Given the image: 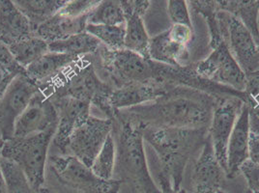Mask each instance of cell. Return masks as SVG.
Here are the masks:
<instances>
[{
    "label": "cell",
    "instance_id": "cell-1",
    "mask_svg": "<svg viewBox=\"0 0 259 193\" xmlns=\"http://www.w3.org/2000/svg\"><path fill=\"white\" fill-rule=\"evenodd\" d=\"M220 101L197 90L169 86L166 93L154 102L119 110L116 115L155 128L209 129L214 109Z\"/></svg>",
    "mask_w": 259,
    "mask_h": 193
},
{
    "label": "cell",
    "instance_id": "cell-2",
    "mask_svg": "<svg viewBox=\"0 0 259 193\" xmlns=\"http://www.w3.org/2000/svg\"><path fill=\"white\" fill-rule=\"evenodd\" d=\"M40 88L50 99L71 96L96 107L107 118L113 121L116 117L117 112L110 106L114 88L100 77L94 55L80 57L52 82Z\"/></svg>",
    "mask_w": 259,
    "mask_h": 193
},
{
    "label": "cell",
    "instance_id": "cell-3",
    "mask_svg": "<svg viewBox=\"0 0 259 193\" xmlns=\"http://www.w3.org/2000/svg\"><path fill=\"white\" fill-rule=\"evenodd\" d=\"M140 125L144 141L155 150L161 161V171L170 178L173 187L181 188L185 168L190 159L203 147L209 129L155 128Z\"/></svg>",
    "mask_w": 259,
    "mask_h": 193
},
{
    "label": "cell",
    "instance_id": "cell-4",
    "mask_svg": "<svg viewBox=\"0 0 259 193\" xmlns=\"http://www.w3.org/2000/svg\"><path fill=\"white\" fill-rule=\"evenodd\" d=\"M116 131V164L114 174L122 181L132 182L141 193H162L152 178L144 150L141 126L116 115L113 131Z\"/></svg>",
    "mask_w": 259,
    "mask_h": 193
},
{
    "label": "cell",
    "instance_id": "cell-5",
    "mask_svg": "<svg viewBox=\"0 0 259 193\" xmlns=\"http://www.w3.org/2000/svg\"><path fill=\"white\" fill-rule=\"evenodd\" d=\"M54 133L52 129L30 136L12 137L4 142L1 151V158L18 164L37 193L45 185L46 161Z\"/></svg>",
    "mask_w": 259,
    "mask_h": 193
},
{
    "label": "cell",
    "instance_id": "cell-6",
    "mask_svg": "<svg viewBox=\"0 0 259 193\" xmlns=\"http://www.w3.org/2000/svg\"><path fill=\"white\" fill-rule=\"evenodd\" d=\"M95 63L109 79L113 88L131 83H153L154 67L151 59H146L140 54L123 49L111 51L101 45L94 55Z\"/></svg>",
    "mask_w": 259,
    "mask_h": 193
},
{
    "label": "cell",
    "instance_id": "cell-7",
    "mask_svg": "<svg viewBox=\"0 0 259 193\" xmlns=\"http://www.w3.org/2000/svg\"><path fill=\"white\" fill-rule=\"evenodd\" d=\"M50 164L59 182L78 192L119 193L124 183V181L115 178H99L90 167L71 155H54L50 158Z\"/></svg>",
    "mask_w": 259,
    "mask_h": 193
},
{
    "label": "cell",
    "instance_id": "cell-8",
    "mask_svg": "<svg viewBox=\"0 0 259 193\" xmlns=\"http://www.w3.org/2000/svg\"><path fill=\"white\" fill-rule=\"evenodd\" d=\"M220 30L224 42L245 74L257 71L259 54L254 38L246 26L227 12H218Z\"/></svg>",
    "mask_w": 259,
    "mask_h": 193
},
{
    "label": "cell",
    "instance_id": "cell-9",
    "mask_svg": "<svg viewBox=\"0 0 259 193\" xmlns=\"http://www.w3.org/2000/svg\"><path fill=\"white\" fill-rule=\"evenodd\" d=\"M194 65L196 73L206 79L239 92L245 91L246 74L225 42L213 50L207 58Z\"/></svg>",
    "mask_w": 259,
    "mask_h": 193
},
{
    "label": "cell",
    "instance_id": "cell-10",
    "mask_svg": "<svg viewBox=\"0 0 259 193\" xmlns=\"http://www.w3.org/2000/svg\"><path fill=\"white\" fill-rule=\"evenodd\" d=\"M194 39L193 27L172 24L170 28L150 38V59L172 67L188 65L190 54L188 45Z\"/></svg>",
    "mask_w": 259,
    "mask_h": 193
},
{
    "label": "cell",
    "instance_id": "cell-11",
    "mask_svg": "<svg viewBox=\"0 0 259 193\" xmlns=\"http://www.w3.org/2000/svg\"><path fill=\"white\" fill-rule=\"evenodd\" d=\"M40 87L26 74L16 76L0 99V132L3 139H11L17 120L30 104Z\"/></svg>",
    "mask_w": 259,
    "mask_h": 193
},
{
    "label": "cell",
    "instance_id": "cell-12",
    "mask_svg": "<svg viewBox=\"0 0 259 193\" xmlns=\"http://www.w3.org/2000/svg\"><path fill=\"white\" fill-rule=\"evenodd\" d=\"M113 131V121L93 115L77 127L69 141V155L91 167L108 135Z\"/></svg>",
    "mask_w": 259,
    "mask_h": 193
},
{
    "label": "cell",
    "instance_id": "cell-13",
    "mask_svg": "<svg viewBox=\"0 0 259 193\" xmlns=\"http://www.w3.org/2000/svg\"><path fill=\"white\" fill-rule=\"evenodd\" d=\"M244 105L245 103L241 99L230 96L221 100L217 104L213 112L208 133L211 138L217 161H219L225 172L227 171V168L228 142Z\"/></svg>",
    "mask_w": 259,
    "mask_h": 193
},
{
    "label": "cell",
    "instance_id": "cell-14",
    "mask_svg": "<svg viewBox=\"0 0 259 193\" xmlns=\"http://www.w3.org/2000/svg\"><path fill=\"white\" fill-rule=\"evenodd\" d=\"M54 103L58 123L53 138V145L59 152L58 155H69V141L74 130L83 124L90 117L91 105L71 96H61L51 99Z\"/></svg>",
    "mask_w": 259,
    "mask_h": 193
},
{
    "label": "cell",
    "instance_id": "cell-15",
    "mask_svg": "<svg viewBox=\"0 0 259 193\" xmlns=\"http://www.w3.org/2000/svg\"><path fill=\"white\" fill-rule=\"evenodd\" d=\"M57 110L52 100L40 88L15 125L13 137H25L48 130H56Z\"/></svg>",
    "mask_w": 259,
    "mask_h": 193
},
{
    "label": "cell",
    "instance_id": "cell-16",
    "mask_svg": "<svg viewBox=\"0 0 259 193\" xmlns=\"http://www.w3.org/2000/svg\"><path fill=\"white\" fill-rule=\"evenodd\" d=\"M226 172L217 161L211 138H206L192 173L193 193H218L225 182Z\"/></svg>",
    "mask_w": 259,
    "mask_h": 193
},
{
    "label": "cell",
    "instance_id": "cell-17",
    "mask_svg": "<svg viewBox=\"0 0 259 193\" xmlns=\"http://www.w3.org/2000/svg\"><path fill=\"white\" fill-rule=\"evenodd\" d=\"M249 108L245 104L232 129L227 147V168L226 177L234 179L240 174V167L248 160L249 141Z\"/></svg>",
    "mask_w": 259,
    "mask_h": 193
},
{
    "label": "cell",
    "instance_id": "cell-18",
    "mask_svg": "<svg viewBox=\"0 0 259 193\" xmlns=\"http://www.w3.org/2000/svg\"><path fill=\"white\" fill-rule=\"evenodd\" d=\"M34 35L28 19L11 0H0V42L7 46Z\"/></svg>",
    "mask_w": 259,
    "mask_h": 193
},
{
    "label": "cell",
    "instance_id": "cell-19",
    "mask_svg": "<svg viewBox=\"0 0 259 193\" xmlns=\"http://www.w3.org/2000/svg\"><path fill=\"white\" fill-rule=\"evenodd\" d=\"M168 85L153 83H131L114 88L110 96V106L119 110L139 107L154 102L166 93Z\"/></svg>",
    "mask_w": 259,
    "mask_h": 193
},
{
    "label": "cell",
    "instance_id": "cell-20",
    "mask_svg": "<svg viewBox=\"0 0 259 193\" xmlns=\"http://www.w3.org/2000/svg\"><path fill=\"white\" fill-rule=\"evenodd\" d=\"M79 58L69 54L49 52L25 69L26 75L39 87L46 85Z\"/></svg>",
    "mask_w": 259,
    "mask_h": 193
},
{
    "label": "cell",
    "instance_id": "cell-21",
    "mask_svg": "<svg viewBox=\"0 0 259 193\" xmlns=\"http://www.w3.org/2000/svg\"><path fill=\"white\" fill-rule=\"evenodd\" d=\"M88 17L89 14L78 18H71L57 13L36 29L35 36L43 39L49 43L64 40L79 33L85 32Z\"/></svg>",
    "mask_w": 259,
    "mask_h": 193
},
{
    "label": "cell",
    "instance_id": "cell-22",
    "mask_svg": "<svg viewBox=\"0 0 259 193\" xmlns=\"http://www.w3.org/2000/svg\"><path fill=\"white\" fill-rule=\"evenodd\" d=\"M219 10L236 18L255 39L259 35V0H217Z\"/></svg>",
    "mask_w": 259,
    "mask_h": 193
},
{
    "label": "cell",
    "instance_id": "cell-23",
    "mask_svg": "<svg viewBox=\"0 0 259 193\" xmlns=\"http://www.w3.org/2000/svg\"><path fill=\"white\" fill-rule=\"evenodd\" d=\"M14 3L31 23L35 35L36 29L59 13L67 0H15Z\"/></svg>",
    "mask_w": 259,
    "mask_h": 193
},
{
    "label": "cell",
    "instance_id": "cell-24",
    "mask_svg": "<svg viewBox=\"0 0 259 193\" xmlns=\"http://www.w3.org/2000/svg\"><path fill=\"white\" fill-rule=\"evenodd\" d=\"M101 45L102 43L97 38L85 31L66 38L64 40L49 43V51L51 53L83 57L87 55H95Z\"/></svg>",
    "mask_w": 259,
    "mask_h": 193
},
{
    "label": "cell",
    "instance_id": "cell-25",
    "mask_svg": "<svg viewBox=\"0 0 259 193\" xmlns=\"http://www.w3.org/2000/svg\"><path fill=\"white\" fill-rule=\"evenodd\" d=\"M125 49L140 54L146 59H150V37L146 31L142 17L136 14H129L125 15Z\"/></svg>",
    "mask_w": 259,
    "mask_h": 193
},
{
    "label": "cell",
    "instance_id": "cell-26",
    "mask_svg": "<svg viewBox=\"0 0 259 193\" xmlns=\"http://www.w3.org/2000/svg\"><path fill=\"white\" fill-rule=\"evenodd\" d=\"M8 47L17 62L24 69L50 52L49 43L37 36H32Z\"/></svg>",
    "mask_w": 259,
    "mask_h": 193
},
{
    "label": "cell",
    "instance_id": "cell-27",
    "mask_svg": "<svg viewBox=\"0 0 259 193\" xmlns=\"http://www.w3.org/2000/svg\"><path fill=\"white\" fill-rule=\"evenodd\" d=\"M191 6L196 14L201 15L205 19L210 34L209 44L212 51L215 50L217 46L224 43L218 20L219 7L217 0H194L191 1Z\"/></svg>",
    "mask_w": 259,
    "mask_h": 193
},
{
    "label": "cell",
    "instance_id": "cell-28",
    "mask_svg": "<svg viewBox=\"0 0 259 193\" xmlns=\"http://www.w3.org/2000/svg\"><path fill=\"white\" fill-rule=\"evenodd\" d=\"M116 164V143L110 133L91 165V170L101 179L111 180L114 178Z\"/></svg>",
    "mask_w": 259,
    "mask_h": 193
},
{
    "label": "cell",
    "instance_id": "cell-29",
    "mask_svg": "<svg viewBox=\"0 0 259 193\" xmlns=\"http://www.w3.org/2000/svg\"><path fill=\"white\" fill-rule=\"evenodd\" d=\"M88 23L101 25H125L126 20L120 1H100L97 6L89 14Z\"/></svg>",
    "mask_w": 259,
    "mask_h": 193
},
{
    "label": "cell",
    "instance_id": "cell-30",
    "mask_svg": "<svg viewBox=\"0 0 259 193\" xmlns=\"http://www.w3.org/2000/svg\"><path fill=\"white\" fill-rule=\"evenodd\" d=\"M87 32L97 38L104 46L111 51L125 49V25L87 24Z\"/></svg>",
    "mask_w": 259,
    "mask_h": 193
},
{
    "label": "cell",
    "instance_id": "cell-31",
    "mask_svg": "<svg viewBox=\"0 0 259 193\" xmlns=\"http://www.w3.org/2000/svg\"><path fill=\"white\" fill-rule=\"evenodd\" d=\"M0 167L6 182L7 193H37L18 164L0 158Z\"/></svg>",
    "mask_w": 259,
    "mask_h": 193
},
{
    "label": "cell",
    "instance_id": "cell-32",
    "mask_svg": "<svg viewBox=\"0 0 259 193\" xmlns=\"http://www.w3.org/2000/svg\"><path fill=\"white\" fill-rule=\"evenodd\" d=\"M167 13L173 24H183L193 27L189 8L185 0L167 1Z\"/></svg>",
    "mask_w": 259,
    "mask_h": 193
},
{
    "label": "cell",
    "instance_id": "cell-33",
    "mask_svg": "<svg viewBox=\"0 0 259 193\" xmlns=\"http://www.w3.org/2000/svg\"><path fill=\"white\" fill-rule=\"evenodd\" d=\"M0 70L4 73L16 77L18 75H25L26 71L17 62L10 49L0 42Z\"/></svg>",
    "mask_w": 259,
    "mask_h": 193
},
{
    "label": "cell",
    "instance_id": "cell-34",
    "mask_svg": "<svg viewBox=\"0 0 259 193\" xmlns=\"http://www.w3.org/2000/svg\"><path fill=\"white\" fill-rule=\"evenodd\" d=\"M100 1L93 0H72L67 1L66 5L60 10V14L71 18H78L90 14Z\"/></svg>",
    "mask_w": 259,
    "mask_h": 193
},
{
    "label": "cell",
    "instance_id": "cell-35",
    "mask_svg": "<svg viewBox=\"0 0 259 193\" xmlns=\"http://www.w3.org/2000/svg\"><path fill=\"white\" fill-rule=\"evenodd\" d=\"M246 105L253 110L259 108V70L246 75Z\"/></svg>",
    "mask_w": 259,
    "mask_h": 193
},
{
    "label": "cell",
    "instance_id": "cell-36",
    "mask_svg": "<svg viewBox=\"0 0 259 193\" xmlns=\"http://www.w3.org/2000/svg\"><path fill=\"white\" fill-rule=\"evenodd\" d=\"M240 173L243 174L248 183V189L251 193H259V165L248 160L240 167Z\"/></svg>",
    "mask_w": 259,
    "mask_h": 193
},
{
    "label": "cell",
    "instance_id": "cell-37",
    "mask_svg": "<svg viewBox=\"0 0 259 193\" xmlns=\"http://www.w3.org/2000/svg\"><path fill=\"white\" fill-rule=\"evenodd\" d=\"M122 10L125 15L136 14L143 17L150 7V1L148 0H123L120 1Z\"/></svg>",
    "mask_w": 259,
    "mask_h": 193
},
{
    "label": "cell",
    "instance_id": "cell-38",
    "mask_svg": "<svg viewBox=\"0 0 259 193\" xmlns=\"http://www.w3.org/2000/svg\"><path fill=\"white\" fill-rule=\"evenodd\" d=\"M248 160L259 165V135L252 131L249 133Z\"/></svg>",
    "mask_w": 259,
    "mask_h": 193
},
{
    "label": "cell",
    "instance_id": "cell-39",
    "mask_svg": "<svg viewBox=\"0 0 259 193\" xmlns=\"http://www.w3.org/2000/svg\"><path fill=\"white\" fill-rule=\"evenodd\" d=\"M158 180L160 182L162 193H187L184 188H175L173 187L172 182L170 178L162 171L159 172Z\"/></svg>",
    "mask_w": 259,
    "mask_h": 193
},
{
    "label": "cell",
    "instance_id": "cell-40",
    "mask_svg": "<svg viewBox=\"0 0 259 193\" xmlns=\"http://www.w3.org/2000/svg\"><path fill=\"white\" fill-rule=\"evenodd\" d=\"M15 77H13L12 75H8L0 70V99L2 98L7 87L11 83V81Z\"/></svg>",
    "mask_w": 259,
    "mask_h": 193
},
{
    "label": "cell",
    "instance_id": "cell-41",
    "mask_svg": "<svg viewBox=\"0 0 259 193\" xmlns=\"http://www.w3.org/2000/svg\"><path fill=\"white\" fill-rule=\"evenodd\" d=\"M249 126L250 131L259 135V119L249 110Z\"/></svg>",
    "mask_w": 259,
    "mask_h": 193
},
{
    "label": "cell",
    "instance_id": "cell-42",
    "mask_svg": "<svg viewBox=\"0 0 259 193\" xmlns=\"http://www.w3.org/2000/svg\"><path fill=\"white\" fill-rule=\"evenodd\" d=\"M0 193H7L6 182H5L3 174H2V171H1V167H0Z\"/></svg>",
    "mask_w": 259,
    "mask_h": 193
},
{
    "label": "cell",
    "instance_id": "cell-43",
    "mask_svg": "<svg viewBox=\"0 0 259 193\" xmlns=\"http://www.w3.org/2000/svg\"><path fill=\"white\" fill-rule=\"evenodd\" d=\"M39 193H56L54 190H53L52 188H50V187H48V186H45L44 185L43 187L40 189V191Z\"/></svg>",
    "mask_w": 259,
    "mask_h": 193
},
{
    "label": "cell",
    "instance_id": "cell-44",
    "mask_svg": "<svg viewBox=\"0 0 259 193\" xmlns=\"http://www.w3.org/2000/svg\"><path fill=\"white\" fill-rule=\"evenodd\" d=\"M4 142H5V140L3 139V136H2V134L0 132V158H1V151H2V148H3Z\"/></svg>",
    "mask_w": 259,
    "mask_h": 193
},
{
    "label": "cell",
    "instance_id": "cell-45",
    "mask_svg": "<svg viewBox=\"0 0 259 193\" xmlns=\"http://www.w3.org/2000/svg\"><path fill=\"white\" fill-rule=\"evenodd\" d=\"M249 110H250V111H251V112H252V113H253V114H254V115L259 119V108H256V109H253V110H251V109H249Z\"/></svg>",
    "mask_w": 259,
    "mask_h": 193
},
{
    "label": "cell",
    "instance_id": "cell-46",
    "mask_svg": "<svg viewBox=\"0 0 259 193\" xmlns=\"http://www.w3.org/2000/svg\"><path fill=\"white\" fill-rule=\"evenodd\" d=\"M254 42H255V45H256V49H257V52L259 54V35L254 39Z\"/></svg>",
    "mask_w": 259,
    "mask_h": 193
},
{
    "label": "cell",
    "instance_id": "cell-47",
    "mask_svg": "<svg viewBox=\"0 0 259 193\" xmlns=\"http://www.w3.org/2000/svg\"><path fill=\"white\" fill-rule=\"evenodd\" d=\"M218 193H226V192H225V191H224V190H222V189H221V190H219V191H218Z\"/></svg>",
    "mask_w": 259,
    "mask_h": 193
},
{
    "label": "cell",
    "instance_id": "cell-48",
    "mask_svg": "<svg viewBox=\"0 0 259 193\" xmlns=\"http://www.w3.org/2000/svg\"><path fill=\"white\" fill-rule=\"evenodd\" d=\"M247 193H251V192H250V191H249V190H248H248H247Z\"/></svg>",
    "mask_w": 259,
    "mask_h": 193
},
{
    "label": "cell",
    "instance_id": "cell-49",
    "mask_svg": "<svg viewBox=\"0 0 259 193\" xmlns=\"http://www.w3.org/2000/svg\"><path fill=\"white\" fill-rule=\"evenodd\" d=\"M258 70H259V68H258Z\"/></svg>",
    "mask_w": 259,
    "mask_h": 193
}]
</instances>
